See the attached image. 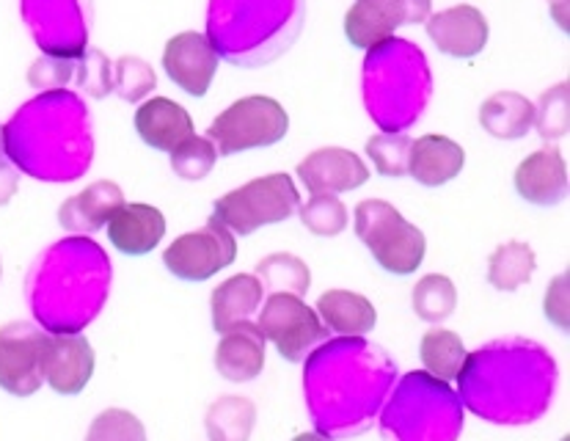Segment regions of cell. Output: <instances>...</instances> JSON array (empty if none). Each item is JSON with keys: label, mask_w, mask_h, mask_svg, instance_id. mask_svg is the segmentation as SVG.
<instances>
[{"label": "cell", "mask_w": 570, "mask_h": 441, "mask_svg": "<svg viewBox=\"0 0 570 441\" xmlns=\"http://www.w3.org/2000/svg\"><path fill=\"white\" fill-rule=\"evenodd\" d=\"M554 375L557 370L543 347L510 340L493 342L466 356L458 381L474 414L502 425H521L543 414Z\"/></svg>", "instance_id": "cell-1"}, {"label": "cell", "mask_w": 570, "mask_h": 441, "mask_svg": "<svg viewBox=\"0 0 570 441\" xmlns=\"http://www.w3.org/2000/svg\"><path fill=\"white\" fill-rule=\"evenodd\" d=\"M392 375V362L381 347L362 340L331 342L314 353L306 364V400L320 431H364Z\"/></svg>", "instance_id": "cell-2"}, {"label": "cell", "mask_w": 570, "mask_h": 441, "mask_svg": "<svg viewBox=\"0 0 570 441\" xmlns=\"http://www.w3.org/2000/svg\"><path fill=\"white\" fill-rule=\"evenodd\" d=\"M3 149L37 179H78L95 158L86 106L63 89L37 97L3 127Z\"/></svg>", "instance_id": "cell-3"}, {"label": "cell", "mask_w": 570, "mask_h": 441, "mask_svg": "<svg viewBox=\"0 0 570 441\" xmlns=\"http://www.w3.org/2000/svg\"><path fill=\"white\" fill-rule=\"evenodd\" d=\"M97 252L100 248L91 241L69 237L45 257L42 282L33 287V312L45 326L56 331L63 301L67 312L61 334H80V329L100 312L108 290V259L100 254L97 263H91Z\"/></svg>", "instance_id": "cell-4"}, {"label": "cell", "mask_w": 570, "mask_h": 441, "mask_svg": "<svg viewBox=\"0 0 570 441\" xmlns=\"http://www.w3.org/2000/svg\"><path fill=\"white\" fill-rule=\"evenodd\" d=\"M428 58L414 42L386 39L364 61V102L383 133H403L419 119L430 100Z\"/></svg>", "instance_id": "cell-5"}, {"label": "cell", "mask_w": 570, "mask_h": 441, "mask_svg": "<svg viewBox=\"0 0 570 441\" xmlns=\"http://www.w3.org/2000/svg\"><path fill=\"white\" fill-rule=\"evenodd\" d=\"M293 9H301V0H213L207 39L235 63H257V50L265 61L267 48L287 37Z\"/></svg>", "instance_id": "cell-6"}, {"label": "cell", "mask_w": 570, "mask_h": 441, "mask_svg": "<svg viewBox=\"0 0 570 441\" xmlns=\"http://www.w3.org/2000/svg\"><path fill=\"white\" fill-rule=\"evenodd\" d=\"M381 425L397 441H455L461 431V405L444 381L428 373H409Z\"/></svg>", "instance_id": "cell-7"}, {"label": "cell", "mask_w": 570, "mask_h": 441, "mask_svg": "<svg viewBox=\"0 0 570 441\" xmlns=\"http://www.w3.org/2000/svg\"><path fill=\"white\" fill-rule=\"evenodd\" d=\"M356 235L386 274L411 276L428 254L422 229L383 199H364L356 207Z\"/></svg>", "instance_id": "cell-8"}, {"label": "cell", "mask_w": 570, "mask_h": 441, "mask_svg": "<svg viewBox=\"0 0 570 441\" xmlns=\"http://www.w3.org/2000/svg\"><path fill=\"white\" fill-rule=\"evenodd\" d=\"M301 194L293 177L284 171L257 177L240 188L215 199L213 218L224 224L232 235H252L262 226L282 224L298 213Z\"/></svg>", "instance_id": "cell-9"}, {"label": "cell", "mask_w": 570, "mask_h": 441, "mask_svg": "<svg viewBox=\"0 0 570 441\" xmlns=\"http://www.w3.org/2000/svg\"><path fill=\"white\" fill-rule=\"evenodd\" d=\"M289 133V116L273 97H243L232 102L209 125L207 138L215 144L218 155H237L246 149L273 147Z\"/></svg>", "instance_id": "cell-10"}, {"label": "cell", "mask_w": 570, "mask_h": 441, "mask_svg": "<svg viewBox=\"0 0 570 441\" xmlns=\"http://www.w3.org/2000/svg\"><path fill=\"white\" fill-rule=\"evenodd\" d=\"M257 326L265 340L276 345L287 362H304L309 351L328 340L331 331L323 326L317 312L304 304V298L289 293H271L259 310Z\"/></svg>", "instance_id": "cell-11"}, {"label": "cell", "mask_w": 570, "mask_h": 441, "mask_svg": "<svg viewBox=\"0 0 570 441\" xmlns=\"http://www.w3.org/2000/svg\"><path fill=\"white\" fill-rule=\"evenodd\" d=\"M237 259L235 235L209 218L202 229L179 235L163 252V265L183 282H207Z\"/></svg>", "instance_id": "cell-12"}, {"label": "cell", "mask_w": 570, "mask_h": 441, "mask_svg": "<svg viewBox=\"0 0 570 441\" xmlns=\"http://www.w3.org/2000/svg\"><path fill=\"white\" fill-rule=\"evenodd\" d=\"M48 334L33 323L14 321L0 326V389L14 398H31L42 381V351Z\"/></svg>", "instance_id": "cell-13"}, {"label": "cell", "mask_w": 570, "mask_h": 441, "mask_svg": "<svg viewBox=\"0 0 570 441\" xmlns=\"http://www.w3.org/2000/svg\"><path fill=\"white\" fill-rule=\"evenodd\" d=\"M33 37L45 56L80 58L86 50L83 0H22Z\"/></svg>", "instance_id": "cell-14"}, {"label": "cell", "mask_w": 570, "mask_h": 441, "mask_svg": "<svg viewBox=\"0 0 570 441\" xmlns=\"http://www.w3.org/2000/svg\"><path fill=\"white\" fill-rule=\"evenodd\" d=\"M430 0H356L345 14V37L372 50L394 37L400 26L428 22Z\"/></svg>", "instance_id": "cell-15"}, {"label": "cell", "mask_w": 570, "mask_h": 441, "mask_svg": "<svg viewBox=\"0 0 570 441\" xmlns=\"http://www.w3.org/2000/svg\"><path fill=\"white\" fill-rule=\"evenodd\" d=\"M95 347L83 334H50L42 351V381L52 392L80 394L95 375Z\"/></svg>", "instance_id": "cell-16"}, {"label": "cell", "mask_w": 570, "mask_h": 441, "mask_svg": "<svg viewBox=\"0 0 570 441\" xmlns=\"http://www.w3.org/2000/svg\"><path fill=\"white\" fill-rule=\"evenodd\" d=\"M163 69L190 97H205L218 69V50L213 48L207 33L183 31L168 39L163 50Z\"/></svg>", "instance_id": "cell-17"}, {"label": "cell", "mask_w": 570, "mask_h": 441, "mask_svg": "<svg viewBox=\"0 0 570 441\" xmlns=\"http://www.w3.org/2000/svg\"><path fill=\"white\" fill-rule=\"evenodd\" d=\"M301 183L309 188V194H347L356 190L370 179V168L356 153L342 147L314 149L301 160L298 168Z\"/></svg>", "instance_id": "cell-18"}, {"label": "cell", "mask_w": 570, "mask_h": 441, "mask_svg": "<svg viewBox=\"0 0 570 441\" xmlns=\"http://www.w3.org/2000/svg\"><path fill=\"white\" fill-rule=\"evenodd\" d=\"M428 37L450 58H474L485 50L491 28L476 6H452L428 17Z\"/></svg>", "instance_id": "cell-19"}, {"label": "cell", "mask_w": 570, "mask_h": 441, "mask_svg": "<svg viewBox=\"0 0 570 441\" xmlns=\"http://www.w3.org/2000/svg\"><path fill=\"white\" fill-rule=\"evenodd\" d=\"M515 190L529 205H560L568 196V164L560 149L546 147L523 158L515 168Z\"/></svg>", "instance_id": "cell-20"}, {"label": "cell", "mask_w": 570, "mask_h": 441, "mask_svg": "<svg viewBox=\"0 0 570 441\" xmlns=\"http://www.w3.org/2000/svg\"><path fill=\"white\" fill-rule=\"evenodd\" d=\"M108 241L116 252L127 257H144L155 252L157 243L166 237V216L153 205H121L105 224Z\"/></svg>", "instance_id": "cell-21"}, {"label": "cell", "mask_w": 570, "mask_h": 441, "mask_svg": "<svg viewBox=\"0 0 570 441\" xmlns=\"http://www.w3.org/2000/svg\"><path fill=\"white\" fill-rule=\"evenodd\" d=\"M265 367V336L257 323H237L220 334L215 347V370L232 384L254 381Z\"/></svg>", "instance_id": "cell-22"}, {"label": "cell", "mask_w": 570, "mask_h": 441, "mask_svg": "<svg viewBox=\"0 0 570 441\" xmlns=\"http://www.w3.org/2000/svg\"><path fill=\"white\" fill-rule=\"evenodd\" d=\"M136 133L147 147L171 153L194 136V119L179 102L168 97H153L136 110Z\"/></svg>", "instance_id": "cell-23"}, {"label": "cell", "mask_w": 570, "mask_h": 441, "mask_svg": "<svg viewBox=\"0 0 570 441\" xmlns=\"http://www.w3.org/2000/svg\"><path fill=\"white\" fill-rule=\"evenodd\" d=\"M121 205H125V190L110 179H100L58 207V224L67 232L89 235V232L102 229Z\"/></svg>", "instance_id": "cell-24"}, {"label": "cell", "mask_w": 570, "mask_h": 441, "mask_svg": "<svg viewBox=\"0 0 570 441\" xmlns=\"http://www.w3.org/2000/svg\"><path fill=\"white\" fill-rule=\"evenodd\" d=\"M463 164H466V153L461 144L439 136V133L414 138L411 144L409 174L428 188H439V185L455 179L463 171Z\"/></svg>", "instance_id": "cell-25"}, {"label": "cell", "mask_w": 570, "mask_h": 441, "mask_svg": "<svg viewBox=\"0 0 570 441\" xmlns=\"http://www.w3.org/2000/svg\"><path fill=\"white\" fill-rule=\"evenodd\" d=\"M265 298V287L254 274H237L226 278L220 287L213 290V329L218 334L229 331L237 323L252 321L254 312L262 306Z\"/></svg>", "instance_id": "cell-26"}, {"label": "cell", "mask_w": 570, "mask_h": 441, "mask_svg": "<svg viewBox=\"0 0 570 441\" xmlns=\"http://www.w3.org/2000/svg\"><path fill=\"white\" fill-rule=\"evenodd\" d=\"M317 317L328 331L342 336H364L375 329L377 312L370 298L351 290H328L317 298Z\"/></svg>", "instance_id": "cell-27"}, {"label": "cell", "mask_w": 570, "mask_h": 441, "mask_svg": "<svg viewBox=\"0 0 570 441\" xmlns=\"http://www.w3.org/2000/svg\"><path fill=\"white\" fill-rule=\"evenodd\" d=\"M482 130L502 141L523 138L534 127V106L519 91H497L480 106Z\"/></svg>", "instance_id": "cell-28"}, {"label": "cell", "mask_w": 570, "mask_h": 441, "mask_svg": "<svg viewBox=\"0 0 570 441\" xmlns=\"http://www.w3.org/2000/svg\"><path fill=\"white\" fill-rule=\"evenodd\" d=\"M257 425V405L240 394H224L207 409L209 441H248Z\"/></svg>", "instance_id": "cell-29"}, {"label": "cell", "mask_w": 570, "mask_h": 441, "mask_svg": "<svg viewBox=\"0 0 570 441\" xmlns=\"http://www.w3.org/2000/svg\"><path fill=\"white\" fill-rule=\"evenodd\" d=\"M419 356H422L428 375L450 384V381H458V373H461L463 362H466V345H463V340L455 331L433 329L422 336Z\"/></svg>", "instance_id": "cell-30"}, {"label": "cell", "mask_w": 570, "mask_h": 441, "mask_svg": "<svg viewBox=\"0 0 570 441\" xmlns=\"http://www.w3.org/2000/svg\"><path fill=\"white\" fill-rule=\"evenodd\" d=\"M534 263H538V257H534L529 243H502L499 248H493L491 259H488V282H491V287L502 290V293H513V290L523 287L532 278Z\"/></svg>", "instance_id": "cell-31"}, {"label": "cell", "mask_w": 570, "mask_h": 441, "mask_svg": "<svg viewBox=\"0 0 570 441\" xmlns=\"http://www.w3.org/2000/svg\"><path fill=\"white\" fill-rule=\"evenodd\" d=\"M254 276L259 278L262 287H271L273 293L298 295V298H304L312 287V274L304 259L287 252L271 254V257L262 259Z\"/></svg>", "instance_id": "cell-32"}, {"label": "cell", "mask_w": 570, "mask_h": 441, "mask_svg": "<svg viewBox=\"0 0 570 441\" xmlns=\"http://www.w3.org/2000/svg\"><path fill=\"white\" fill-rule=\"evenodd\" d=\"M414 312L424 323H441L455 312L458 290L455 282L444 274H428L414 284Z\"/></svg>", "instance_id": "cell-33"}, {"label": "cell", "mask_w": 570, "mask_h": 441, "mask_svg": "<svg viewBox=\"0 0 570 441\" xmlns=\"http://www.w3.org/2000/svg\"><path fill=\"white\" fill-rule=\"evenodd\" d=\"M301 220L306 229L317 237H334L347 229V207L345 202L336 199V194H312L304 207H298Z\"/></svg>", "instance_id": "cell-34"}, {"label": "cell", "mask_w": 570, "mask_h": 441, "mask_svg": "<svg viewBox=\"0 0 570 441\" xmlns=\"http://www.w3.org/2000/svg\"><path fill=\"white\" fill-rule=\"evenodd\" d=\"M534 127L543 141H557L568 136L570 127V89L568 84H557L546 91L534 106Z\"/></svg>", "instance_id": "cell-35"}, {"label": "cell", "mask_w": 570, "mask_h": 441, "mask_svg": "<svg viewBox=\"0 0 570 441\" xmlns=\"http://www.w3.org/2000/svg\"><path fill=\"white\" fill-rule=\"evenodd\" d=\"M411 144L414 138L405 133H381L366 141V155L383 177H405L409 174Z\"/></svg>", "instance_id": "cell-36"}, {"label": "cell", "mask_w": 570, "mask_h": 441, "mask_svg": "<svg viewBox=\"0 0 570 441\" xmlns=\"http://www.w3.org/2000/svg\"><path fill=\"white\" fill-rule=\"evenodd\" d=\"M218 160V149L209 138L190 136L188 141L179 144L177 149H171V168L177 177L188 179V183H199L215 168Z\"/></svg>", "instance_id": "cell-37"}, {"label": "cell", "mask_w": 570, "mask_h": 441, "mask_svg": "<svg viewBox=\"0 0 570 441\" xmlns=\"http://www.w3.org/2000/svg\"><path fill=\"white\" fill-rule=\"evenodd\" d=\"M157 86L155 69L138 56H121L114 63V91L125 102H138Z\"/></svg>", "instance_id": "cell-38"}, {"label": "cell", "mask_w": 570, "mask_h": 441, "mask_svg": "<svg viewBox=\"0 0 570 441\" xmlns=\"http://www.w3.org/2000/svg\"><path fill=\"white\" fill-rule=\"evenodd\" d=\"M75 84L95 100H102L114 91V63L102 50L86 48L83 56L75 58Z\"/></svg>", "instance_id": "cell-39"}, {"label": "cell", "mask_w": 570, "mask_h": 441, "mask_svg": "<svg viewBox=\"0 0 570 441\" xmlns=\"http://www.w3.org/2000/svg\"><path fill=\"white\" fill-rule=\"evenodd\" d=\"M86 441H147V428L132 411L127 409H105L91 422Z\"/></svg>", "instance_id": "cell-40"}, {"label": "cell", "mask_w": 570, "mask_h": 441, "mask_svg": "<svg viewBox=\"0 0 570 441\" xmlns=\"http://www.w3.org/2000/svg\"><path fill=\"white\" fill-rule=\"evenodd\" d=\"M75 78V58L42 56L28 72V84L42 91H61Z\"/></svg>", "instance_id": "cell-41"}, {"label": "cell", "mask_w": 570, "mask_h": 441, "mask_svg": "<svg viewBox=\"0 0 570 441\" xmlns=\"http://www.w3.org/2000/svg\"><path fill=\"white\" fill-rule=\"evenodd\" d=\"M568 274H560L557 278H551L549 290H546V317L554 323L560 331L570 329V301H568Z\"/></svg>", "instance_id": "cell-42"}, {"label": "cell", "mask_w": 570, "mask_h": 441, "mask_svg": "<svg viewBox=\"0 0 570 441\" xmlns=\"http://www.w3.org/2000/svg\"><path fill=\"white\" fill-rule=\"evenodd\" d=\"M17 185H20V174H17V168L0 160V207L9 205L11 196L17 194Z\"/></svg>", "instance_id": "cell-43"}, {"label": "cell", "mask_w": 570, "mask_h": 441, "mask_svg": "<svg viewBox=\"0 0 570 441\" xmlns=\"http://www.w3.org/2000/svg\"><path fill=\"white\" fill-rule=\"evenodd\" d=\"M549 9H551V17H554L557 26L562 28V31H568V0H549Z\"/></svg>", "instance_id": "cell-44"}, {"label": "cell", "mask_w": 570, "mask_h": 441, "mask_svg": "<svg viewBox=\"0 0 570 441\" xmlns=\"http://www.w3.org/2000/svg\"><path fill=\"white\" fill-rule=\"evenodd\" d=\"M293 441H331L328 437H323V433H298Z\"/></svg>", "instance_id": "cell-45"}, {"label": "cell", "mask_w": 570, "mask_h": 441, "mask_svg": "<svg viewBox=\"0 0 570 441\" xmlns=\"http://www.w3.org/2000/svg\"><path fill=\"white\" fill-rule=\"evenodd\" d=\"M0 155H3V125H0Z\"/></svg>", "instance_id": "cell-46"}, {"label": "cell", "mask_w": 570, "mask_h": 441, "mask_svg": "<svg viewBox=\"0 0 570 441\" xmlns=\"http://www.w3.org/2000/svg\"><path fill=\"white\" fill-rule=\"evenodd\" d=\"M0 276H3V263H0Z\"/></svg>", "instance_id": "cell-47"}]
</instances>
